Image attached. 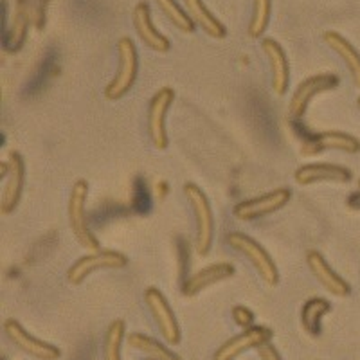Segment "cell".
I'll return each mask as SVG.
<instances>
[{
    "label": "cell",
    "mask_w": 360,
    "mask_h": 360,
    "mask_svg": "<svg viewBox=\"0 0 360 360\" xmlns=\"http://www.w3.org/2000/svg\"><path fill=\"white\" fill-rule=\"evenodd\" d=\"M4 333L15 348L24 352L25 355L33 356L37 360H60L62 359V349L54 344L45 342V340L37 339L34 335L25 330L17 319L4 321Z\"/></svg>",
    "instance_id": "9"
},
{
    "label": "cell",
    "mask_w": 360,
    "mask_h": 360,
    "mask_svg": "<svg viewBox=\"0 0 360 360\" xmlns=\"http://www.w3.org/2000/svg\"><path fill=\"white\" fill-rule=\"evenodd\" d=\"M144 303H146L148 310L152 314L162 339L168 344H172V346L180 344L179 323H176L175 314H173L168 299L164 297L162 292L157 287H148L146 290H144Z\"/></svg>",
    "instance_id": "10"
},
{
    "label": "cell",
    "mask_w": 360,
    "mask_h": 360,
    "mask_svg": "<svg viewBox=\"0 0 360 360\" xmlns=\"http://www.w3.org/2000/svg\"><path fill=\"white\" fill-rule=\"evenodd\" d=\"M155 4L179 31L188 34L195 31V22L191 20L189 13L184 8H180L176 0H155Z\"/></svg>",
    "instance_id": "25"
},
{
    "label": "cell",
    "mask_w": 360,
    "mask_h": 360,
    "mask_svg": "<svg viewBox=\"0 0 360 360\" xmlns=\"http://www.w3.org/2000/svg\"><path fill=\"white\" fill-rule=\"evenodd\" d=\"M86 198H89V182L85 179H78L70 188L69 204H67V214H69V227L74 238L78 240L82 247L86 250H99V240L90 231L89 220H86Z\"/></svg>",
    "instance_id": "3"
},
{
    "label": "cell",
    "mask_w": 360,
    "mask_h": 360,
    "mask_svg": "<svg viewBox=\"0 0 360 360\" xmlns=\"http://www.w3.org/2000/svg\"><path fill=\"white\" fill-rule=\"evenodd\" d=\"M25 186V162L24 157L18 152L8 153V175H6V184L0 197V213L8 217L18 207Z\"/></svg>",
    "instance_id": "13"
},
{
    "label": "cell",
    "mask_w": 360,
    "mask_h": 360,
    "mask_svg": "<svg viewBox=\"0 0 360 360\" xmlns=\"http://www.w3.org/2000/svg\"><path fill=\"white\" fill-rule=\"evenodd\" d=\"M231 314H233L234 324H238V326L242 328V330H247V328L254 326V314L250 308L238 304V307L233 308V311H231Z\"/></svg>",
    "instance_id": "27"
},
{
    "label": "cell",
    "mask_w": 360,
    "mask_h": 360,
    "mask_svg": "<svg viewBox=\"0 0 360 360\" xmlns=\"http://www.w3.org/2000/svg\"><path fill=\"white\" fill-rule=\"evenodd\" d=\"M262 49L270 63V76H272L270 85H272L274 94L281 98L287 94L288 86H290V63H288L287 53L272 38L262 40Z\"/></svg>",
    "instance_id": "15"
},
{
    "label": "cell",
    "mask_w": 360,
    "mask_h": 360,
    "mask_svg": "<svg viewBox=\"0 0 360 360\" xmlns=\"http://www.w3.org/2000/svg\"><path fill=\"white\" fill-rule=\"evenodd\" d=\"M339 82V76L332 72L314 74L310 78L303 79V82L297 85V89L294 90L290 101H288V117H290L292 121H299L301 117H304L311 99H314L315 96L323 94V92H328V90L337 89Z\"/></svg>",
    "instance_id": "7"
},
{
    "label": "cell",
    "mask_w": 360,
    "mask_h": 360,
    "mask_svg": "<svg viewBox=\"0 0 360 360\" xmlns=\"http://www.w3.org/2000/svg\"><path fill=\"white\" fill-rule=\"evenodd\" d=\"M292 191L288 188H276L272 191H266L259 197L249 198V200H243L240 204L234 205L233 214L234 218L242 221H254L259 220L263 217H269V214L276 213L279 209H283L285 205L290 202Z\"/></svg>",
    "instance_id": "8"
},
{
    "label": "cell",
    "mask_w": 360,
    "mask_h": 360,
    "mask_svg": "<svg viewBox=\"0 0 360 360\" xmlns=\"http://www.w3.org/2000/svg\"><path fill=\"white\" fill-rule=\"evenodd\" d=\"M146 360H153V359H146Z\"/></svg>",
    "instance_id": "31"
},
{
    "label": "cell",
    "mask_w": 360,
    "mask_h": 360,
    "mask_svg": "<svg viewBox=\"0 0 360 360\" xmlns=\"http://www.w3.org/2000/svg\"><path fill=\"white\" fill-rule=\"evenodd\" d=\"M127 342L130 348L144 353L148 359L182 360L179 355H175V353H173L168 346H164L162 342H159V340L153 339V337H150V335H144V333H130V335L127 337Z\"/></svg>",
    "instance_id": "22"
},
{
    "label": "cell",
    "mask_w": 360,
    "mask_h": 360,
    "mask_svg": "<svg viewBox=\"0 0 360 360\" xmlns=\"http://www.w3.org/2000/svg\"><path fill=\"white\" fill-rule=\"evenodd\" d=\"M227 243H229L234 250H238V252L243 254V256L249 259L250 265L254 266V270H256L259 278H262V281H265V285H269V287H278V266H276V262L272 259V256L266 252L265 247L259 245L254 238H250L249 234L243 233H231L229 236H227Z\"/></svg>",
    "instance_id": "4"
},
{
    "label": "cell",
    "mask_w": 360,
    "mask_h": 360,
    "mask_svg": "<svg viewBox=\"0 0 360 360\" xmlns=\"http://www.w3.org/2000/svg\"><path fill=\"white\" fill-rule=\"evenodd\" d=\"M324 152H344L355 155L360 152V141L355 135L346 134V131L326 130L310 135L301 146V153L307 157L319 155Z\"/></svg>",
    "instance_id": "11"
},
{
    "label": "cell",
    "mask_w": 360,
    "mask_h": 360,
    "mask_svg": "<svg viewBox=\"0 0 360 360\" xmlns=\"http://www.w3.org/2000/svg\"><path fill=\"white\" fill-rule=\"evenodd\" d=\"M252 17L249 24V37L259 38L269 27L270 15H272V0H254Z\"/></svg>",
    "instance_id": "26"
},
{
    "label": "cell",
    "mask_w": 360,
    "mask_h": 360,
    "mask_svg": "<svg viewBox=\"0 0 360 360\" xmlns=\"http://www.w3.org/2000/svg\"><path fill=\"white\" fill-rule=\"evenodd\" d=\"M131 18H134L135 31H137V34H139V38L146 47H150V49L159 54H166L172 49V41L153 25L152 13H150L146 2H139L135 6Z\"/></svg>",
    "instance_id": "17"
},
{
    "label": "cell",
    "mask_w": 360,
    "mask_h": 360,
    "mask_svg": "<svg viewBox=\"0 0 360 360\" xmlns=\"http://www.w3.org/2000/svg\"><path fill=\"white\" fill-rule=\"evenodd\" d=\"M173 101H175V90L172 86H160L148 105V137L152 141L153 148L159 152H164L169 144L168 131H166V117H168Z\"/></svg>",
    "instance_id": "5"
},
{
    "label": "cell",
    "mask_w": 360,
    "mask_h": 360,
    "mask_svg": "<svg viewBox=\"0 0 360 360\" xmlns=\"http://www.w3.org/2000/svg\"><path fill=\"white\" fill-rule=\"evenodd\" d=\"M323 38L328 47L333 53L339 54V58L344 62L346 69H348L349 76H352L353 85L360 89V53L355 49V45L349 40H346L340 33H335V31H326Z\"/></svg>",
    "instance_id": "20"
},
{
    "label": "cell",
    "mask_w": 360,
    "mask_h": 360,
    "mask_svg": "<svg viewBox=\"0 0 360 360\" xmlns=\"http://www.w3.org/2000/svg\"><path fill=\"white\" fill-rule=\"evenodd\" d=\"M124 335H127V324H124L123 319H115L108 324L105 340H103V356H105V360H123L121 346H123Z\"/></svg>",
    "instance_id": "24"
},
{
    "label": "cell",
    "mask_w": 360,
    "mask_h": 360,
    "mask_svg": "<svg viewBox=\"0 0 360 360\" xmlns=\"http://www.w3.org/2000/svg\"><path fill=\"white\" fill-rule=\"evenodd\" d=\"M31 22H33V17H31L29 0H17L15 15H13L11 25H9L4 38V49L8 53H18L24 47Z\"/></svg>",
    "instance_id": "19"
},
{
    "label": "cell",
    "mask_w": 360,
    "mask_h": 360,
    "mask_svg": "<svg viewBox=\"0 0 360 360\" xmlns=\"http://www.w3.org/2000/svg\"><path fill=\"white\" fill-rule=\"evenodd\" d=\"M184 6L195 25H198L207 37L217 38V40L225 38L227 29L224 27V24L214 17L213 13L209 11L204 0H184Z\"/></svg>",
    "instance_id": "21"
},
{
    "label": "cell",
    "mask_w": 360,
    "mask_h": 360,
    "mask_svg": "<svg viewBox=\"0 0 360 360\" xmlns=\"http://www.w3.org/2000/svg\"><path fill=\"white\" fill-rule=\"evenodd\" d=\"M272 330L266 326H250L247 330H243L242 333L234 335L233 339L225 340L220 348L214 352L213 360H234L240 355H243L245 352H250V349L259 348L262 344L269 342L272 339Z\"/></svg>",
    "instance_id": "14"
},
{
    "label": "cell",
    "mask_w": 360,
    "mask_h": 360,
    "mask_svg": "<svg viewBox=\"0 0 360 360\" xmlns=\"http://www.w3.org/2000/svg\"><path fill=\"white\" fill-rule=\"evenodd\" d=\"M332 303L324 297H311L301 308V324L310 335H319L321 333V319L330 314Z\"/></svg>",
    "instance_id": "23"
},
{
    "label": "cell",
    "mask_w": 360,
    "mask_h": 360,
    "mask_svg": "<svg viewBox=\"0 0 360 360\" xmlns=\"http://www.w3.org/2000/svg\"><path fill=\"white\" fill-rule=\"evenodd\" d=\"M356 105H359V108H360V98H359V99H356Z\"/></svg>",
    "instance_id": "30"
},
{
    "label": "cell",
    "mask_w": 360,
    "mask_h": 360,
    "mask_svg": "<svg viewBox=\"0 0 360 360\" xmlns=\"http://www.w3.org/2000/svg\"><path fill=\"white\" fill-rule=\"evenodd\" d=\"M184 195L188 198L189 207L193 209V217H195V225H197V236H195V249L200 258H205L214 242V214L209 198L202 188L197 184L188 182L184 184Z\"/></svg>",
    "instance_id": "2"
},
{
    "label": "cell",
    "mask_w": 360,
    "mask_h": 360,
    "mask_svg": "<svg viewBox=\"0 0 360 360\" xmlns=\"http://www.w3.org/2000/svg\"><path fill=\"white\" fill-rule=\"evenodd\" d=\"M256 353H258L259 360H283L281 355L278 353V349H276V346L272 342H265L262 344L259 348H256Z\"/></svg>",
    "instance_id": "28"
},
{
    "label": "cell",
    "mask_w": 360,
    "mask_h": 360,
    "mask_svg": "<svg viewBox=\"0 0 360 360\" xmlns=\"http://www.w3.org/2000/svg\"><path fill=\"white\" fill-rule=\"evenodd\" d=\"M139 72V54L135 47L134 40L130 37L119 38L117 41V70L115 76L105 86V99L108 101H117L134 89L135 79Z\"/></svg>",
    "instance_id": "1"
},
{
    "label": "cell",
    "mask_w": 360,
    "mask_h": 360,
    "mask_svg": "<svg viewBox=\"0 0 360 360\" xmlns=\"http://www.w3.org/2000/svg\"><path fill=\"white\" fill-rule=\"evenodd\" d=\"M234 272L236 270H234V266L231 263H213V265L204 266V269L197 270L191 278L186 279L184 285H182V294L188 299L197 297L205 288L233 278Z\"/></svg>",
    "instance_id": "18"
},
{
    "label": "cell",
    "mask_w": 360,
    "mask_h": 360,
    "mask_svg": "<svg viewBox=\"0 0 360 360\" xmlns=\"http://www.w3.org/2000/svg\"><path fill=\"white\" fill-rule=\"evenodd\" d=\"M127 265L128 258L123 252L110 249H99L79 258L76 263H72V266H69V270H67V281L72 287H78L90 274H94L98 270L124 269Z\"/></svg>",
    "instance_id": "6"
},
{
    "label": "cell",
    "mask_w": 360,
    "mask_h": 360,
    "mask_svg": "<svg viewBox=\"0 0 360 360\" xmlns=\"http://www.w3.org/2000/svg\"><path fill=\"white\" fill-rule=\"evenodd\" d=\"M307 265L311 274H314V278L321 283V287L326 292H330L335 297H348L352 294L349 283L337 274L321 252H317V250H308Z\"/></svg>",
    "instance_id": "16"
},
{
    "label": "cell",
    "mask_w": 360,
    "mask_h": 360,
    "mask_svg": "<svg viewBox=\"0 0 360 360\" xmlns=\"http://www.w3.org/2000/svg\"><path fill=\"white\" fill-rule=\"evenodd\" d=\"M348 207L353 209V211H360V182L356 191L352 193V197L348 198Z\"/></svg>",
    "instance_id": "29"
},
{
    "label": "cell",
    "mask_w": 360,
    "mask_h": 360,
    "mask_svg": "<svg viewBox=\"0 0 360 360\" xmlns=\"http://www.w3.org/2000/svg\"><path fill=\"white\" fill-rule=\"evenodd\" d=\"M353 173L346 166L332 162H311L299 166L294 172V180L299 186L314 184H348Z\"/></svg>",
    "instance_id": "12"
}]
</instances>
